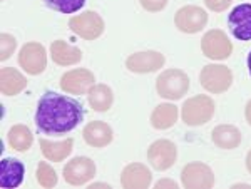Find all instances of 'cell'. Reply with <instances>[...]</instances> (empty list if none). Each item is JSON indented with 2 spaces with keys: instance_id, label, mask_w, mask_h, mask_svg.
Wrapping results in <instances>:
<instances>
[{
  "instance_id": "cell-1",
  "label": "cell",
  "mask_w": 251,
  "mask_h": 189,
  "mask_svg": "<svg viewBox=\"0 0 251 189\" xmlns=\"http://www.w3.org/2000/svg\"><path fill=\"white\" fill-rule=\"evenodd\" d=\"M84 120V106L77 99L57 92H44L35 109V126L46 136L74 131Z\"/></svg>"
},
{
  "instance_id": "cell-2",
  "label": "cell",
  "mask_w": 251,
  "mask_h": 189,
  "mask_svg": "<svg viewBox=\"0 0 251 189\" xmlns=\"http://www.w3.org/2000/svg\"><path fill=\"white\" fill-rule=\"evenodd\" d=\"M216 104L209 95L198 94L184 100V106L181 107V118L183 122L189 127L204 126L206 122L213 119Z\"/></svg>"
},
{
  "instance_id": "cell-3",
  "label": "cell",
  "mask_w": 251,
  "mask_h": 189,
  "mask_svg": "<svg viewBox=\"0 0 251 189\" xmlns=\"http://www.w3.org/2000/svg\"><path fill=\"white\" fill-rule=\"evenodd\" d=\"M157 95L168 100H179L189 91V77L181 69H168L156 80Z\"/></svg>"
},
{
  "instance_id": "cell-4",
  "label": "cell",
  "mask_w": 251,
  "mask_h": 189,
  "mask_svg": "<svg viewBox=\"0 0 251 189\" xmlns=\"http://www.w3.org/2000/svg\"><path fill=\"white\" fill-rule=\"evenodd\" d=\"M69 29L84 40H96L104 34L106 24L97 12L87 10L84 14L69 19Z\"/></svg>"
},
{
  "instance_id": "cell-5",
  "label": "cell",
  "mask_w": 251,
  "mask_h": 189,
  "mask_svg": "<svg viewBox=\"0 0 251 189\" xmlns=\"http://www.w3.org/2000/svg\"><path fill=\"white\" fill-rule=\"evenodd\" d=\"M200 82L211 94H223L231 87L233 72L223 64H209L204 66L200 74Z\"/></svg>"
},
{
  "instance_id": "cell-6",
  "label": "cell",
  "mask_w": 251,
  "mask_h": 189,
  "mask_svg": "<svg viewBox=\"0 0 251 189\" xmlns=\"http://www.w3.org/2000/svg\"><path fill=\"white\" fill-rule=\"evenodd\" d=\"M177 147L169 139H157L148 147V161L152 169L168 171L176 164Z\"/></svg>"
},
{
  "instance_id": "cell-7",
  "label": "cell",
  "mask_w": 251,
  "mask_h": 189,
  "mask_svg": "<svg viewBox=\"0 0 251 189\" xmlns=\"http://www.w3.org/2000/svg\"><path fill=\"white\" fill-rule=\"evenodd\" d=\"M181 183L186 189H209L214 186V172L200 161L188 163L181 171Z\"/></svg>"
},
{
  "instance_id": "cell-8",
  "label": "cell",
  "mask_w": 251,
  "mask_h": 189,
  "mask_svg": "<svg viewBox=\"0 0 251 189\" xmlns=\"http://www.w3.org/2000/svg\"><path fill=\"white\" fill-rule=\"evenodd\" d=\"M201 50L204 57L211 60H226L233 52V44L223 30L211 29L201 39Z\"/></svg>"
},
{
  "instance_id": "cell-9",
  "label": "cell",
  "mask_w": 251,
  "mask_h": 189,
  "mask_svg": "<svg viewBox=\"0 0 251 189\" xmlns=\"http://www.w3.org/2000/svg\"><path fill=\"white\" fill-rule=\"evenodd\" d=\"M208 24V12L198 5H184L174 14V25L184 34H198Z\"/></svg>"
},
{
  "instance_id": "cell-10",
  "label": "cell",
  "mask_w": 251,
  "mask_h": 189,
  "mask_svg": "<svg viewBox=\"0 0 251 189\" xmlns=\"http://www.w3.org/2000/svg\"><path fill=\"white\" fill-rule=\"evenodd\" d=\"M19 66L30 75H39L47 67V50L39 42H27L19 52Z\"/></svg>"
},
{
  "instance_id": "cell-11",
  "label": "cell",
  "mask_w": 251,
  "mask_h": 189,
  "mask_svg": "<svg viewBox=\"0 0 251 189\" xmlns=\"http://www.w3.org/2000/svg\"><path fill=\"white\" fill-rule=\"evenodd\" d=\"M96 176V163L91 158L79 156L64 166V179L71 186H84Z\"/></svg>"
},
{
  "instance_id": "cell-12",
  "label": "cell",
  "mask_w": 251,
  "mask_h": 189,
  "mask_svg": "<svg viewBox=\"0 0 251 189\" xmlns=\"http://www.w3.org/2000/svg\"><path fill=\"white\" fill-rule=\"evenodd\" d=\"M166 57L157 50H143L134 52L126 59V69L134 74H152L163 69Z\"/></svg>"
},
{
  "instance_id": "cell-13",
  "label": "cell",
  "mask_w": 251,
  "mask_h": 189,
  "mask_svg": "<svg viewBox=\"0 0 251 189\" xmlns=\"http://www.w3.org/2000/svg\"><path fill=\"white\" fill-rule=\"evenodd\" d=\"M96 86V77L89 69H72L60 77V89L72 95L87 94Z\"/></svg>"
},
{
  "instance_id": "cell-14",
  "label": "cell",
  "mask_w": 251,
  "mask_h": 189,
  "mask_svg": "<svg viewBox=\"0 0 251 189\" xmlns=\"http://www.w3.org/2000/svg\"><path fill=\"white\" fill-rule=\"evenodd\" d=\"M228 27L231 35L238 40H251V3H240L229 12Z\"/></svg>"
},
{
  "instance_id": "cell-15",
  "label": "cell",
  "mask_w": 251,
  "mask_h": 189,
  "mask_svg": "<svg viewBox=\"0 0 251 189\" xmlns=\"http://www.w3.org/2000/svg\"><path fill=\"white\" fill-rule=\"evenodd\" d=\"M152 174L143 163H131L121 172V186L124 189H148L151 186Z\"/></svg>"
},
{
  "instance_id": "cell-16",
  "label": "cell",
  "mask_w": 251,
  "mask_h": 189,
  "mask_svg": "<svg viewBox=\"0 0 251 189\" xmlns=\"http://www.w3.org/2000/svg\"><path fill=\"white\" fill-rule=\"evenodd\" d=\"M82 138L84 142L91 147H96V149H102V147L109 146L114 139V131L109 126L107 122H102V120H92L89 122L82 131Z\"/></svg>"
},
{
  "instance_id": "cell-17",
  "label": "cell",
  "mask_w": 251,
  "mask_h": 189,
  "mask_svg": "<svg viewBox=\"0 0 251 189\" xmlns=\"http://www.w3.org/2000/svg\"><path fill=\"white\" fill-rule=\"evenodd\" d=\"M25 178V166L15 158H3L0 161V186L5 189L19 188Z\"/></svg>"
},
{
  "instance_id": "cell-18",
  "label": "cell",
  "mask_w": 251,
  "mask_h": 189,
  "mask_svg": "<svg viewBox=\"0 0 251 189\" xmlns=\"http://www.w3.org/2000/svg\"><path fill=\"white\" fill-rule=\"evenodd\" d=\"M50 59L60 67H69L82 60V50L64 40H55L50 46Z\"/></svg>"
},
{
  "instance_id": "cell-19",
  "label": "cell",
  "mask_w": 251,
  "mask_h": 189,
  "mask_svg": "<svg viewBox=\"0 0 251 189\" xmlns=\"http://www.w3.org/2000/svg\"><path fill=\"white\" fill-rule=\"evenodd\" d=\"M27 87V79L24 77L22 72L12 67H2L0 71V91L3 95L12 97V95L20 94Z\"/></svg>"
},
{
  "instance_id": "cell-20",
  "label": "cell",
  "mask_w": 251,
  "mask_h": 189,
  "mask_svg": "<svg viewBox=\"0 0 251 189\" xmlns=\"http://www.w3.org/2000/svg\"><path fill=\"white\" fill-rule=\"evenodd\" d=\"M213 142L220 149H236L241 144V132L233 124H220L213 129Z\"/></svg>"
},
{
  "instance_id": "cell-21",
  "label": "cell",
  "mask_w": 251,
  "mask_h": 189,
  "mask_svg": "<svg viewBox=\"0 0 251 189\" xmlns=\"http://www.w3.org/2000/svg\"><path fill=\"white\" fill-rule=\"evenodd\" d=\"M40 151H42V156L46 159H49L50 163H60L66 158H69L72 152V147H74V139L69 138L66 141H60V142H52V141L47 139H40Z\"/></svg>"
},
{
  "instance_id": "cell-22",
  "label": "cell",
  "mask_w": 251,
  "mask_h": 189,
  "mask_svg": "<svg viewBox=\"0 0 251 189\" xmlns=\"http://www.w3.org/2000/svg\"><path fill=\"white\" fill-rule=\"evenodd\" d=\"M177 116H179V111H177V107L174 104H159L151 112V126L157 131H166L177 122Z\"/></svg>"
},
{
  "instance_id": "cell-23",
  "label": "cell",
  "mask_w": 251,
  "mask_h": 189,
  "mask_svg": "<svg viewBox=\"0 0 251 189\" xmlns=\"http://www.w3.org/2000/svg\"><path fill=\"white\" fill-rule=\"evenodd\" d=\"M87 99L96 112H107L114 104V92L106 84H96L87 92Z\"/></svg>"
},
{
  "instance_id": "cell-24",
  "label": "cell",
  "mask_w": 251,
  "mask_h": 189,
  "mask_svg": "<svg viewBox=\"0 0 251 189\" xmlns=\"http://www.w3.org/2000/svg\"><path fill=\"white\" fill-rule=\"evenodd\" d=\"M7 139H9L12 149H15L19 152H25L32 147L34 134H32V131L25 124H15V126L10 127L9 134H7Z\"/></svg>"
},
{
  "instance_id": "cell-25",
  "label": "cell",
  "mask_w": 251,
  "mask_h": 189,
  "mask_svg": "<svg viewBox=\"0 0 251 189\" xmlns=\"http://www.w3.org/2000/svg\"><path fill=\"white\" fill-rule=\"evenodd\" d=\"M49 9L60 14H75L86 5L87 0H44Z\"/></svg>"
},
{
  "instance_id": "cell-26",
  "label": "cell",
  "mask_w": 251,
  "mask_h": 189,
  "mask_svg": "<svg viewBox=\"0 0 251 189\" xmlns=\"http://www.w3.org/2000/svg\"><path fill=\"white\" fill-rule=\"evenodd\" d=\"M35 176H37V183L46 189H50L57 184V172L49 163H39Z\"/></svg>"
},
{
  "instance_id": "cell-27",
  "label": "cell",
  "mask_w": 251,
  "mask_h": 189,
  "mask_svg": "<svg viewBox=\"0 0 251 189\" xmlns=\"http://www.w3.org/2000/svg\"><path fill=\"white\" fill-rule=\"evenodd\" d=\"M15 47H17V40H15L14 35L3 32V34L0 35V59L2 60L9 59L15 52Z\"/></svg>"
},
{
  "instance_id": "cell-28",
  "label": "cell",
  "mask_w": 251,
  "mask_h": 189,
  "mask_svg": "<svg viewBox=\"0 0 251 189\" xmlns=\"http://www.w3.org/2000/svg\"><path fill=\"white\" fill-rule=\"evenodd\" d=\"M168 2H169V0H139L141 7H143L144 10H148V12H152V14L164 10L166 5H168Z\"/></svg>"
},
{
  "instance_id": "cell-29",
  "label": "cell",
  "mask_w": 251,
  "mask_h": 189,
  "mask_svg": "<svg viewBox=\"0 0 251 189\" xmlns=\"http://www.w3.org/2000/svg\"><path fill=\"white\" fill-rule=\"evenodd\" d=\"M233 0H204V5L213 12H225L229 9Z\"/></svg>"
},
{
  "instance_id": "cell-30",
  "label": "cell",
  "mask_w": 251,
  "mask_h": 189,
  "mask_svg": "<svg viewBox=\"0 0 251 189\" xmlns=\"http://www.w3.org/2000/svg\"><path fill=\"white\" fill-rule=\"evenodd\" d=\"M163 188H169V189H177V183H174L173 179H161L156 183V189H163Z\"/></svg>"
},
{
  "instance_id": "cell-31",
  "label": "cell",
  "mask_w": 251,
  "mask_h": 189,
  "mask_svg": "<svg viewBox=\"0 0 251 189\" xmlns=\"http://www.w3.org/2000/svg\"><path fill=\"white\" fill-rule=\"evenodd\" d=\"M245 118H246V122L251 126V99L246 102V107H245Z\"/></svg>"
},
{
  "instance_id": "cell-32",
  "label": "cell",
  "mask_w": 251,
  "mask_h": 189,
  "mask_svg": "<svg viewBox=\"0 0 251 189\" xmlns=\"http://www.w3.org/2000/svg\"><path fill=\"white\" fill-rule=\"evenodd\" d=\"M246 169L251 174V149L248 151V154H246Z\"/></svg>"
},
{
  "instance_id": "cell-33",
  "label": "cell",
  "mask_w": 251,
  "mask_h": 189,
  "mask_svg": "<svg viewBox=\"0 0 251 189\" xmlns=\"http://www.w3.org/2000/svg\"><path fill=\"white\" fill-rule=\"evenodd\" d=\"M91 188L94 189V188H106V189H109L111 186L109 184H106V183H96V184H91Z\"/></svg>"
},
{
  "instance_id": "cell-34",
  "label": "cell",
  "mask_w": 251,
  "mask_h": 189,
  "mask_svg": "<svg viewBox=\"0 0 251 189\" xmlns=\"http://www.w3.org/2000/svg\"><path fill=\"white\" fill-rule=\"evenodd\" d=\"M246 62H248V71H250V74H251V50H250V54H248V60H246Z\"/></svg>"
},
{
  "instance_id": "cell-35",
  "label": "cell",
  "mask_w": 251,
  "mask_h": 189,
  "mask_svg": "<svg viewBox=\"0 0 251 189\" xmlns=\"http://www.w3.org/2000/svg\"><path fill=\"white\" fill-rule=\"evenodd\" d=\"M233 188H234V189H238V188H251V186H250V184H234Z\"/></svg>"
}]
</instances>
